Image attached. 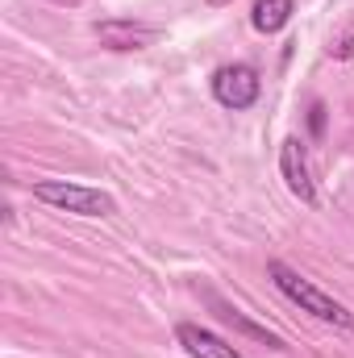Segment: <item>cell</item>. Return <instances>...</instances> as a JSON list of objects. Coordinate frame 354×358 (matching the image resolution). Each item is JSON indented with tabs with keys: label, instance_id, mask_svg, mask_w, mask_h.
<instances>
[{
	"label": "cell",
	"instance_id": "3957f363",
	"mask_svg": "<svg viewBox=\"0 0 354 358\" xmlns=\"http://www.w3.org/2000/svg\"><path fill=\"white\" fill-rule=\"evenodd\" d=\"M259 76H255V67H246V63H229V67H217V76H213V96L225 104V108H250L255 100H259Z\"/></svg>",
	"mask_w": 354,
	"mask_h": 358
},
{
	"label": "cell",
	"instance_id": "52a82bcc",
	"mask_svg": "<svg viewBox=\"0 0 354 358\" xmlns=\"http://www.w3.org/2000/svg\"><path fill=\"white\" fill-rule=\"evenodd\" d=\"M204 296H208V304L217 308V317H221L225 325H234V329H242V334H250V338H259V342H267L271 350H283V338H275V334H267L263 325H255V321H246V317H242V313H238L234 304H225L221 296H213V292H204Z\"/></svg>",
	"mask_w": 354,
	"mask_h": 358
},
{
	"label": "cell",
	"instance_id": "7a4b0ae2",
	"mask_svg": "<svg viewBox=\"0 0 354 358\" xmlns=\"http://www.w3.org/2000/svg\"><path fill=\"white\" fill-rule=\"evenodd\" d=\"M34 196L42 204H55L63 213H76V217H113L117 213V200L100 187L88 183H71V179H38L34 183Z\"/></svg>",
	"mask_w": 354,
	"mask_h": 358
},
{
	"label": "cell",
	"instance_id": "5b68a950",
	"mask_svg": "<svg viewBox=\"0 0 354 358\" xmlns=\"http://www.w3.org/2000/svg\"><path fill=\"white\" fill-rule=\"evenodd\" d=\"M96 38L113 50H142L159 38L155 25H142V21H125V17H113V21H100L96 25Z\"/></svg>",
	"mask_w": 354,
	"mask_h": 358
},
{
	"label": "cell",
	"instance_id": "30bf717a",
	"mask_svg": "<svg viewBox=\"0 0 354 358\" xmlns=\"http://www.w3.org/2000/svg\"><path fill=\"white\" fill-rule=\"evenodd\" d=\"M67 4H80V0H67Z\"/></svg>",
	"mask_w": 354,
	"mask_h": 358
},
{
	"label": "cell",
	"instance_id": "6da1fadb",
	"mask_svg": "<svg viewBox=\"0 0 354 358\" xmlns=\"http://www.w3.org/2000/svg\"><path fill=\"white\" fill-rule=\"evenodd\" d=\"M267 275H271V283L292 300V304H300V313H313L317 321H325V325H342V329H354V313L346 304H338L334 296H325L313 279H304L300 271H292L288 263H267Z\"/></svg>",
	"mask_w": 354,
	"mask_h": 358
},
{
	"label": "cell",
	"instance_id": "277c9868",
	"mask_svg": "<svg viewBox=\"0 0 354 358\" xmlns=\"http://www.w3.org/2000/svg\"><path fill=\"white\" fill-rule=\"evenodd\" d=\"M279 171H283V179H288L292 196H300L304 204H317V187H313V176H309L300 138H283V146H279Z\"/></svg>",
	"mask_w": 354,
	"mask_h": 358
},
{
	"label": "cell",
	"instance_id": "ba28073f",
	"mask_svg": "<svg viewBox=\"0 0 354 358\" xmlns=\"http://www.w3.org/2000/svg\"><path fill=\"white\" fill-rule=\"evenodd\" d=\"M250 21H255L259 34H279L292 21V0H255Z\"/></svg>",
	"mask_w": 354,
	"mask_h": 358
},
{
	"label": "cell",
	"instance_id": "9c48e42d",
	"mask_svg": "<svg viewBox=\"0 0 354 358\" xmlns=\"http://www.w3.org/2000/svg\"><path fill=\"white\" fill-rule=\"evenodd\" d=\"M309 121H313V129L321 134V125H325V108H321V104H313V117H309Z\"/></svg>",
	"mask_w": 354,
	"mask_h": 358
},
{
	"label": "cell",
	"instance_id": "8992f818",
	"mask_svg": "<svg viewBox=\"0 0 354 358\" xmlns=\"http://www.w3.org/2000/svg\"><path fill=\"white\" fill-rule=\"evenodd\" d=\"M176 342L192 358H246L238 346H229L225 338H217L213 329H200V325H192V321L176 325Z\"/></svg>",
	"mask_w": 354,
	"mask_h": 358
}]
</instances>
